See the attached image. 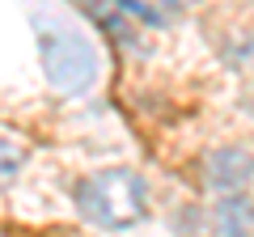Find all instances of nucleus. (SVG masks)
<instances>
[{
    "label": "nucleus",
    "instance_id": "nucleus-5",
    "mask_svg": "<svg viewBox=\"0 0 254 237\" xmlns=\"http://www.w3.org/2000/svg\"><path fill=\"white\" fill-rule=\"evenodd\" d=\"M26 170V144H17L13 136H0V195L9 191Z\"/></svg>",
    "mask_w": 254,
    "mask_h": 237
},
{
    "label": "nucleus",
    "instance_id": "nucleus-6",
    "mask_svg": "<svg viewBox=\"0 0 254 237\" xmlns=\"http://www.w3.org/2000/svg\"><path fill=\"white\" fill-rule=\"evenodd\" d=\"M144 4H153L161 13V9H187V4H199V0H144Z\"/></svg>",
    "mask_w": 254,
    "mask_h": 237
},
{
    "label": "nucleus",
    "instance_id": "nucleus-3",
    "mask_svg": "<svg viewBox=\"0 0 254 237\" xmlns=\"http://www.w3.org/2000/svg\"><path fill=\"white\" fill-rule=\"evenodd\" d=\"M203 182L220 195H233L250 186V148L246 144H225L216 153H208L203 161Z\"/></svg>",
    "mask_w": 254,
    "mask_h": 237
},
{
    "label": "nucleus",
    "instance_id": "nucleus-7",
    "mask_svg": "<svg viewBox=\"0 0 254 237\" xmlns=\"http://www.w3.org/2000/svg\"><path fill=\"white\" fill-rule=\"evenodd\" d=\"M0 237H9V233H0Z\"/></svg>",
    "mask_w": 254,
    "mask_h": 237
},
{
    "label": "nucleus",
    "instance_id": "nucleus-2",
    "mask_svg": "<svg viewBox=\"0 0 254 237\" xmlns=\"http://www.w3.org/2000/svg\"><path fill=\"white\" fill-rule=\"evenodd\" d=\"M38 55H43L47 81L60 93H85L98 81V47L76 30H60V26H43L38 34Z\"/></svg>",
    "mask_w": 254,
    "mask_h": 237
},
{
    "label": "nucleus",
    "instance_id": "nucleus-1",
    "mask_svg": "<svg viewBox=\"0 0 254 237\" xmlns=\"http://www.w3.org/2000/svg\"><path fill=\"white\" fill-rule=\"evenodd\" d=\"M76 212L102 233L136 229L148 216V182L131 165H106L76 182Z\"/></svg>",
    "mask_w": 254,
    "mask_h": 237
},
{
    "label": "nucleus",
    "instance_id": "nucleus-4",
    "mask_svg": "<svg viewBox=\"0 0 254 237\" xmlns=\"http://www.w3.org/2000/svg\"><path fill=\"white\" fill-rule=\"evenodd\" d=\"M212 220H216V237H250V195L246 191L220 195L212 208Z\"/></svg>",
    "mask_w": 254,
    "mask_h": 237
}]
</instances>
